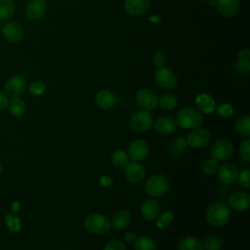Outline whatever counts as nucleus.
Returning <instances> with one entry per match:
<instances>
[{"label": "nucleus", "mask_w": 250, "mask_h": 250, "mask_svg": "<svg viewBox=\"0 0 250 250\" xmlns=\"http://www.w3.org/2000/svg\"><path fill=\"white\" fill-rule=\"evenodd\" d=\"M230 209L223 202H214L206 210V221L213 227H222L230 219Z\"/></svg>", "instance_id": "obj_1"}, {"label": "nucleus", "mask_w": 250, "mask_h": 250, "mask_svg": "<svg viewBox=\"0 0 250 250\" xmlns=\"http://www.w3.org/2000/svg\"><path fill=\"white\" fill-rule=\"evenodd\" d=\"M83 227L87 231L91 233H105L110 228V221L104 214L91 213L84 218Z\"/></svg>", "instance_id": "obj_2"}, {"label": "nucleus", "mask_w": 250, "mask_h": 250, "mask_svg": "<svg viewBox=\"0 0 250 250\" xmlns=\"http://www.w3.org/2000/svg\"><path fill=\"white\" fill-rule=\"evenodd\" d=\"M203 116L201 112L191 107L182 108L176 116V124L183 129H194L201 125Z\"/></svg>", "instance_id": "obj_3"}, {"label": "nucleus", "mask_w": 250, "mask_h": 250, "mask_svg": "<svg viewBox=\"0 0 250 250\" xmlns=\"http://www.w3.org/2000/svg\"><path fill=\"white\" fill-rule=\"evenodd\" d=\"M146 192L151 197H161L169 189V182L167 178L160 174L150 176L145 185Z\"/></svg>", "instance_id": "obj_4"}, {"label": "nucleus", "mask_w": 250, "mask_h": 250, "mask_svg": "<svg viewBox=\"0 0 250 250\" xmlns=\"http://www.w3.org/2000/svg\"><path fill=\"white\" fill-rule=\"evenodd\" d=\"M136 103L144 110L150 111L157 107L158 97L150 89L143 88L136 93Z\"/></svg>", "instance_id": "obj_5"}, {"label": "nucleus", "mask_w": 250, "mask_h": 250, "mask_svg": "<svg viewBox=\"0 0 250 250\" xmlns=\"http://www.w3.org/2000/svg\"><path fill=\"white\" fill-rule=\"evenodd\" d=\"M27 88L26 79L21 74H14L10 76L5 83V93L11 97H20Z\"/></svg>", "instance_id": "obj_6"}, {"label": "nucleus", "mask_w": 250, "mask_h": 250, "mask_svg": "<svg viewBox=\"0 0 250 250\" xmlns=\"http://www.w3.org/2000/svg\"><path fill=\"white\" fill-rule=\"evenodd\" d=\"M153 124L151 114L146 110H140L134 113L130 118L131 128L139 133L148 131Z\"/></svg>", "instance_id": "obj_7"}, {"label": "nucleus", "mask_w": 250, "mask_h": 250, "mask_svg": "<svg viewBox=\"0 0 250 250\" xmlns=\"http://www.w3.org/2000/svg\"><path fill=\"white\" fill-rule=\"evenodd\" d=\"M211 140V134L206 128H194L186 137L187 145L191 148H200L208 145Z\"/></svg>", "instance_id": "obj_8"}, {"label": "nucleus", "mask_w": 250, "mask_h": 250, "mask_svg": "<svg viewBox=\"0 0 250 250\" xmlns=\"http://www.w3.org/2000/svg\"><path fill=\"white\" fill-rule=\"evenodd\" d=\"M210 152L214 159H216L217 161H223L229 159L232 156L234 152V147L231 142L223 139L217 141L211 146Z\"/></svg>", "instance_id": "obj_9"}, {"label": "nucleus", "mask_w": 250, "mask_h": 250, "mask_svg": "<svg viewBox=\"0 0 250 250\" xmlns=\"http://www.w3.org/2000/svg\"><path fill=\"white\" fill-rule=\"evenodd\" d=\"M2 35L11 43H19L24 37V30L21 23L15 21H8L2 26Z\"/></svg>", "instance_id": "obj_10"}, {"label": "nucleus", "mask_w": 250, "mask_h": 250, "mask_svg": "<svg viewBox=\"0 0 250 250\" xmlns=\"http://www.w3.org/2000/svg\"><path fill=\"white\" fill-rule=\"evenodd\" d=\"M155 82L164 89H173L178 84V78L175 72L169 67L162 66L157 68L154 73Z\"/></svg>", "instance_id": "obj_11"}, {"label": "nucleus", "mask_w": 250, "mask_h": 250, "mask_svg": "<svg viewBox=\"0 0 250 250\" xmlns=\"http://www.w3.org/2000/svg\"><path fill=\"white\" fill-rule=\"evenodd\" d=\"M128 155L134 161L145 160L149 153V146L144 140H136L128 146Z\"/></svg>", "instance_id": "obj_12"}, {"label": "nucleus", "mask_w": 250, "mask_h": 250, "mask_svg": "<svg viewBox=\"0 0 250 250\" xmlns=\"http://www.w3.org/2000/svg\"><path fill=\"white\" fill-rule=\"evenodd\" d=\"M229 205L235 211H245L250 205V195L246 191L237 190L229 197Z\"/></svg>", "instance_id": "obj_13"}, {"label": "nucleus", "mask_w": 250, "mask_h": 250, "mask_svg": "<svg viewBox=\"0 0 250 250\" xmlns=\"http://www.w3.org/2000/svg\"><path fill=\"white\" fill-rule=\"evenodd\" d=\"M46 9L45 0H29L25 6V15L31 21H38L45 15Z\"/></svg>", "instance_id": "obj_14"}, {"label": "nucleus", "mask_w": 250, "mask_h": 250, "mask_svg": "<svg viewBox=\"0 0 250 250\" xmlns=\"http://www.w3.org/2000/svg\"><path fill=\"white\" fill-rule=\"evenodd\" d=\"M238 175V170L236 166L232 163L227 162L221 165L218 169V179L222 184L230 185L236 179Z\"/></svg>", "instance_id": "obj_15"}, {"label": "nucleus", "mask_w": 250, "mask_h": 250, "mask_svg": "<svg viewBox=\"0 0 250 250\" xmlns=\"http://www.w3.org/2000/svg\"><path fill=\"white\" fill-rule=\"evenodd\" d=\"M124 169L127 180L133 184L140 183L146 175L144 166L138 161H130Z\"/></svg>", "instance_id": "obj_16"}, {"label": "nucleus", "mask_w": 250, "mask_h": 250, "mask_svg": "<svg viewBox=\"0 0 250 250\" xmlns=\"http://www.w3.org/2000/svg\"><path fill=\"white\" fill-rule=\"evenodd\" d=\"M95 101H96L97 105L104 110L111 109L117 104L116 96L109 90L99 91L96 95Z\"/></svg>", "instance_id": "obj_17"}, {"label": "nucleus", "mask_w": 250, "mask_h": 250, "mask_svg": "<svg viewBox=\"0 0 250 250\" xmlns=\"http://www.w3.org/2000/svg\"><path fill=\"white\" fill-rule=\"evenodd\" d=\"M160 213V205L153 197L146 199L141 207V214L146 221H152L157 218Z\"/></svg>", "instance_id": "obj_18"}, {"label": "nucleus", "mask_w": 250, "mask_h": 250, "mask_svg": "<svg viewBox=\"0 0 250 250\" xmlns=\"http://www.w3.org/2000/svg\"><path fill=\"white\" fill-rule=\"evenodd\" d=\"M149 0H125L124 8L125 11L131 16H142L149 8Z\"/></svg>", "instance_id": "obj_19"}, {"label": "nucleus", "mask_w": 250, "mask_h": 250, "mask_svg": "<svg viewBox=\"0 0 250 250\" xmlns=\"http://www.w3.org/2000/svg\"><path fill=\"white\" fill-rule=\"evenodd\" d=\"M216 5L219 12L226 18H233L239 11L238 0H216Z\"/></svg>", "instance_id": "obj_20"}, {"label": "nucleus", "mask_w": 250, "mask_h": 250, "mask_svg": "<svg viewBox=\"0 0 250 250\" xmlns=\"http://www.w3.org/2000/svg\"><path fill=\"white\" fill-rule=\"evenodd\" d=\"M177 128L176 121L170 116H161L154 122V129L160 135H171Z\"/></svg>", "instance_id": "obj_21"}, {"label": "nucleus", "mask_w": 250, "mask_h": 250, "mask_svg": "<svg viewBox=\"0 0 250 250\" xmlns=\"http://www.w3.org/2000/svg\"><path fill=\"white\" fill-rule=\"evenodd\" d=\"M195 104L197 106V109L199 112L205 113V114H210L215 110V101L214 99L205 93L199 94L195 98Z\"/></svg>", "instance_id": "obj_22"}, {"label": "nucleus", "mask_w": 250, "mask_h": 250, "mask_svg": "<svg viewBox=\"0 0 250 250\" xmlns=\"http://www.w3.org/2000/svg\"><path fill=\"white\" fill-rule=\"evenodd\" d=\"M131 222V214L127 210H119L114 213L110 221V226L115 230L126 229Z\"/></svg>", "instance_id": "obj_23"}, {"label": "nucleus", "mask_w": 250, "mask_h": 250, "mask_svg": "<svg viewBox=\"0 0 250 250\" xmlns=\"http://www.w3.org/2000/svg\"><path fill=\"white\" fill-rule=\"evenodd\" d=\"M234 69L240 74H245L250 71V52L243 49L239 52L238 58L234 62Z\"/></svg>", "instance_id": "obj_24"}, {"label": "nucleus", "mask_w": 250, "mask_h": 250, "mask_svg": "<svg viewBox=\"0 0 250 250\" xmlns=\"http://www.w3.org/2000/svg\"><path fill=\"white\" fill-rule=\"evenodd\" d=\"M8 109L9 112L16 116V117H21L22 116L25 111H26V104L25 102L20 98V97H16V98H12L11 101H9L8 104Z\"/></svg>", "instance_id": "obj_25"}, {"label": "nucleus", "mask_w": 250, "mask_h": 250, "mask_svg": "<svg viewBox=\"0 0 250 250\" xmlns=\"http://www.w3.org/2000/svg\"><path fill=\"white\" fill-rule=\"evenodd\" d=\"M15 12L14 0H0V21H8L15 15Z\"/></svg>", "instance_id": "obj_26"}, {"label": "nucleus", "mask_w": 250, "mask_h": 250, "mask_svg": "<svg viewBox=\"0 0 250 250\" xmlns=\"http://www.w3.org/2000/svg\"><path fill=\"white\" fill-rule=\"evenodd\" d=\"M234 128L240 136L248 138L250 136V117L248 115L238 117L235 121Z\"/></svg>", "instance_id": "obj_27"}, {"label": "nucleus", "mask_w": 250, "mask_h": 250, "mask_svg": "<svg viewBox=\"0 0 250 250\" xmlns=\"http://www.w3.org/2000/svg\"><path fill=\"white\" fill-rule=\"evenodd\" d=\"M179 250H203L202 243L195 237L185 236L179 242Z\"/></svg>", "instance_id": "obj_28"}, {"label": "nucleus", "mask_w": 250, "mask_h": 250, "mask_svg": "<svg viewBox=\"0 0 250 250\" xmlns=\"http://www.w3.org/2000/svg\"><path fill=\"white\" fill-rule=\"evenodd\" d=\"M135 250H157L156 242L148 236H139L134 242Z\"/></svg>", "instance_id": "obj_29"}, {"label": "nucleus", "mask_w": 250, "mask_h": 250, "mask_svg": "<svg viewBox=\"0 0 250 250\" xmlns=\"http://www.w3.org/2000/svg\"><path fill=\"white\" fill-rule=\"evenodd\" d=\"M111 163L117 167V168H125L127 164L130 162V157L127 152L124 150L118 149L112 152L111 157H110Z\"/></svg>", "instance_id": "obj_30"}, {"label": "nucleus", "mask_w": 250, "mask_h": 250, "mask_svg": "<svg viewBox=\"0 0 250 250\" xmlns=\"http://www.w3.org/2000/svg\"><path fill=\"white\" fill-rule=\"evenodd\" d=\"M158 104L164 110H167V111L172 110L177 106L178 99L175 95L167 93V94H164L160 98V100H158Z\"/></svg>", "instance_id": "obj_31"}, {"label": "nucleus", "mask_w": 250, "mask_h": 250, "mask_svg": "<svg viewBox=\"0 0 250 250\" xmlns=\"http://www.w3.org/2000/svg\"><path fill=\"white\" fill-rule=\"evenodd\" d=\"M187 141H186V137H178L176 138L169 146V152L174 155V156H177V155H180L182 154L186 147H187Z\"/></svg>", "instance_id": "obj_32"}, {"label": "nucleus", "mask_w": 250, "mask_h": 250, "mask_svg": "<svg viewBox=\"0 0 250 250\" xmlns=\"http://www.w3.org/2000/svg\"><path fill=\"white\" fill-rule=\"evenodd\" d=\"M4 221H5V224L8 228V229L11 231V232H14V233H17L21 230V219L16 216L15 214H7L4 218Z\"/></svg>", "instance_id": "obj_33"}, {"label": "nucleus", "mask_w": 250, "mask_h": 250, "mask_svg": "<svg viewBox=\"0 0 250 250\" xmlns=\"http://www.w3.org/2000/svg\"><path fill=\"white\" fill-rule=\"evenodd\" d=\"M221 239L215 234H208L202 243L203 250H221Z\"/></svg>", "instance_id": "obj_34"}, {"label": "nucleus", "mask_w": 250, "mask_h": 250, "mask_svg": "<svg viewBox=\"0 0 250 250\" xmlns=\"http://www.w3.org/2000/svg\"><path fill=\"white\" fill-rule=\"evenodd\" d=\"M174 221V213L170 210L163 212L161 215L157 216L156 220V227L158 229H165L167 228L172 222Z\"/></svg>", "instance_id": "obj_35"}, {"label": "nucleus", "mask_w": 250, "mask_h": 250, "mask_svg": "<svg viewBox=\"0 0 250 250\" xmlns=\"http://www.w3.org/2000/svg\"><path fill=\"white\" fill-rule=\"evenodd\" d=\"M202 171L204 174L206 175H212L214 174L217 169H218V161L216 159H214L213 157L207 158L206 160H204V162L202 163Z\"/></svg>", "instance_id": "obj_36"}, {"label": "nucleus", "mask_w": 250, "mask_h": 250, "mask_svg": "<svg viewBox=\"0 0 250 250\" xmlns=\"http://www.w3.org/2000/svg\"><path fill=\"white\" fill-rule=\"evenodd\" d=\"M45 90H46V84L39 80L31 82L28 86V91L34 96L42 95L45 92Z\"/></svg>", "instance_id": "obj_37"}, {"label": "nucleus", "mask_w": 250, "mask_h": 250, "mask_svg": "<svg viewBox=\"0 0 250 250\" xmlns=\"http://www.w3.org/2000/svg\"><path fill=\"white\" fill-rule=\"evenodd\" d=\"M237 181L240 187L243 188H250V170L249 168H246L242 170L237 175Z\"/></svg>", "instance_id": "obj_38"}, {"label": "nucleus", "mask_w": 250, "mask_h": 250, "mask_svg": "<svg viewBox=\"0 0 250 250\" xmlns=\"http://www.w3.org/2000/svg\"><path fill=\"white\" fill-rule=\"evenodd\" d=\"M239 153H240V156L245 161L250 160V140H249V138H246L245 140H243L241 142L240 147H239Z\"/></svg>", "instance_id": "obj_39"}, {"label": "nucleus", "mask_w": 250, "mask_h": 250, "mask_svg": "<svg viewBox=\"0 0 250 250\" xmlns=\"http://www.w3.org/2000/svg\"><path fill=\"white\" fill-rule=\"evenodd\" d=\"M217 112L220 116H222L224 118H228L233 114V107L229 104H227V103L221 104L217 109Z\"/></svg>", "instance_id": "obj_40"}, {"label": "nucleus", "mask_w": 250, "mask_h": 250, "mask_svg": "<svg viewBox=\"0 0 250 250\" xmlns=\"http://www.w3.org/2000/svg\"><path fill=\"white\" fill-rule=\"evenodd\" d=\"M103 250H126V247L120 240H110L104 246Z\"/></svg>", "instance_id": "obj_41"}, {"label": "nucleus", "mask_w": 250, "mask_h": 250, "mask_svg": "<svg viewBox=\"0 0 250 250\" xmlns=\"http://www.w3.org/2000/svg\"><path fill=\"white\" fill-rule=\"evenodd\" d=\"M152 62H153V64H154L157 68L164 66L165 62H166V59H165L164 54H163L162 52H156V53L154 54V56H153Z\"/></svg>", "instance_id": "obj_42"}, {"label": "nucleus", "mask_w": 250, "mask_h": 250, "mask_svg": "<svg viewBox=\"0 0 250 250\" xmlns=\"http://www.w3.org/2000/svg\"><path fill=\"white\" fill-rule=\"evenodd\" d=\"M9 96L5 93V91H1L0 90V110L5 109L6 107H8V104H9Z\"/></svg>", "instance_id": "obj_43"}, {"label": "nucleus", "mask_w": 250, "mask_h": 250, "mask_svg": "<svg viewBox=\"0 0 250 250\" xmlns=\"http://www.w3.org/2000/svg\"><path fill=\"white\" fill-rule=\"evenodd\" d=\"M136 238H137L136 233H134V232H132V231H127V232H125V234H124V240L127 241L128 243H134L135 240H136Z\"/></svg>", "instance_id": "obj_44"}, {"label": "nucleus", "mask_w": 250, "mask_h": 250, "mask_svg": "<svg viewBox=\"0 0 250 250\" xmlns=\"http://www.w3.org/2000/svg\"><path fill=\"white\" fill-rule=\"evenodd\" d=\"M100 183L102 186L104 187H109L111 184H112V180L110 177L108 176H103L101 179H100Z\"/></svg>", "instance_id": "obj_45"}, {"label": "nucleus", "mask_w": 250, "mask_h": 250, "mask_svg": "<svg viewBox=\"0 0 250 250\" xmlns=\"http://www.w3.org/2000/svg\"><path fill=\"white\" fill-rule=\"evenodd\" d=\"M11 210L14 212V213H17L21 210V203L19 201H14L12 204H11Z\"/></svg>", "instance_id": "obj_46"}, {"label": "nucleus", "mask_w": 250, "mask_h": 250, "mask_svg": "<svg viewBox=\"0 0 250 250\" xmlns=\"http://www.w3.org/2000/svg\"><path fill=\"white\" fill-rule=\"evenodd\" d=\"M203 1H205V2H208V3L212 4V5H216V0H203Z\"/></svg>", "instance_id": "obj_47"}, {"label": "nucleus", "mask_w": 250, "mask_h": 250, "mask_svg": "<svg viewBox=\"0 0 250 250\" xmlns=\"http://www.w3.org/2000/svg\"><path fill=\"white\" fill-rule=\"evenodd\" d=\"M2 173V165H1V163H0V174Z\"/></svg>", "instance_id": "obj_48"}]
</instances>
